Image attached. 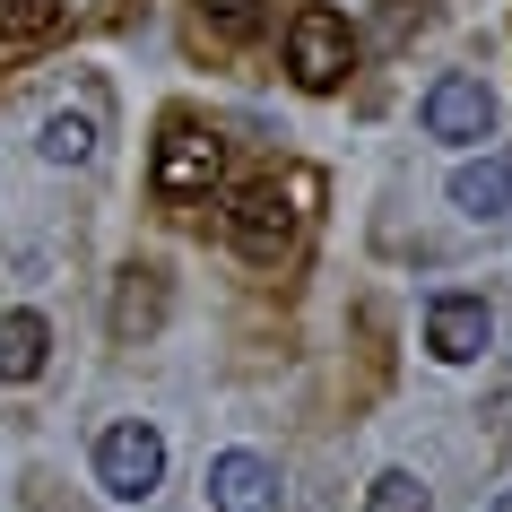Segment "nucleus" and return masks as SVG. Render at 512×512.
I'll use <instances>...</instances> for the list:
<instances>
[{
    "label": "nucleus",
    "mask_w": 512,
    "mask_h": 512,
    "mask_svg": "<svg viewBox=\"0 0 512 512\" xmlns=\"http://www.w3.org/2000/svg\"><path fill=\"white\" fill-rule=\"evenodd\" d=\"M365 512H434V495L408 478V469H382V478L365 486Z\"/></svg>",
    "instance_id": "ddd939ff"
},
{
    "label": "nucleus",
    "mask_w": 512,
    "mask_h": 512,
    "mask_svg": "<svg viewBox=\"0 0 512 512\" xmlns=\"http://www.w3.org/2000/svg\"><path fill=\"white\" fill-rule=\"evenodd\" d=\"M426 139H452V148H469V139H495V96H486V79H469V70H443V79L426 87Z\"/></svg>",
    "instance_id": "39448f33"
},
{
    "label": "nucleus",
    "mask_w": 512,
    "mask_h": 512,
    "mask_svg": "<svg viewBox=\"0 0 512 512\" xmlns=\"http://www.w3.org/2000/svg\"><path fill=\"white\" fill-rule=\"evenodd\" d=\"M486 339H495L486 296H434V304H426V348L443 356V365H478Z\"/></svg>",
    "instance_id": "423d86ee"
},
{
    "label": "nucleus",
    "mask_w": 512,
    "mask_h": 512,
    "mask_svg": "<svg viewBox=\"0 0 512 512\" xmlns=\"http://www.w3.org/2000/svg\"><path fill=\"white\" fill-rule=\"evenodd\" d=\"M53 356V330L44 313H0V382H35Z\"/></svg>",
    "instance_id": "1a4fd4ad"
},
{
    "label": "nucleus",
    "mask_w": 512,
    "mask_h": 512,
    "mask_svg": "<svg viewBox=\"0 0 512 512\" xmlns=\"http://www.w3.org/2000/svg\"><path fill=\"white\" fill-rule=\"evenodd\" d=\"M165 322V270H122V296H113V330L139 339V330Z\"/></svg>",
    "instance_id": "9d476101"
},
{
    "label": "nucleus",
    "mask_w": 512,
    "mask_h": 512,
    "mask_svg": "<svg viewBox=\"0 0 512 512\" xmlns=\"http://www.w3.org/2000/svg\"><path fill=\"white\" fill-rule=\"evenodd\" d=\"M200 18H217L226 35H243L252 18H261V0H200Z\"/></svg>",
    "instance_id": "4468645a"
},
{
    "label": "nucleus",
    "mask_w": 512,
    "mask_h": 512,
    "mask_svg": "<svg viewBox=\"0 0 512 512\" xmlns=\"http://www.w3.org/2000/svg\"><path fill=\"white\" fill-rule=\"evenodd\" d=\"M165 478V434L139 426V417H122V426L96 434V486H105L113 504H148Z\"/></svg>",
    "instance_id": "f03ea898"
},
{
    "label": "nucleus",
    "mask_w": 512,
    "mask_h": 512,
    "mask_svg": "<svg viewBox=\"0 0 512 512\" xmlns=\"http://www.w3.org/2000/svg\"><path fill=\"white\" fill-rule=\"evenodd\" d=\"M304 174L296 183H278V174H261V183H243L235 191V252L243 261H261V270H278V261H287V252H296V235H304Z\"/></svg>",
    "instance_id": "f257e3e1"
},
{
    "label": "nucleus",
    "mask_w": 512,
    "mask_h": 512,
    "mask_svg": "<svg viewBox=\"0 0 512 512\" xmlns=\"http://www.w3.org/2000/svg\"><path fill=\"white\" fill-rule=\"evenodd\" d=\"M348 61H356V44H348V18L339 9H304L296 27H287V70H296V87L330 96V87L348 79Z\"/></svg>",
    "instance_id": "20e7f679"
},
{
    "label": "nucleus",
    "mask_w": 512,
    "mask_h": 512,
    "mask_svg": "<svg viewBox=\"0 0 512 512\" xmlns=\"http://www.w3.org/2000/svg\"><path fill=\"white\" fill-rule=\"evenodd\" d=\"M452 209L478 217V226H495V217H512V157H478L452 174Z\"/></svg>",
    "instance_id": "6e6552de"
},
{
    "label": "nucleus",
    "mask_w": 512,
    "mask_h": 512,
    "mask_svg": "<svg viewBox=\"0 0 512 512\" xmlns=\"http://www.w3.org/2000/svg\"><path fill=\"white\" fill-rule=\"evenodd\" d=\"M217 165H226L217 131H200V122H165V139H157V165H148V183H157V200L191 209V200H209V191H217Z\"/></svg>",
    "instance_id": "7ed1b4c3"
},
{
    "label": "nucleus",
    "mask_w": 512,
    "mask_h": 512,
    "mask_svg": "<svg viewBox=\"0 0 512 512\" xmlns=\"http://www.w3.org/2000/svg\"><path fill=\"white\" fill-rule=\"evenodd\" d=\"M209 504L217 512H278V469L261 452H217L209 460Z\"/></svg>",
    "instance_id": "0eeeda50"
},
{
    "label": "nucleus",
    "mask_w": 512,
    "mask_h": 512,
    "mask_svg": "<svg viewBox=\"0 0 512 512\" xmlns=\"http://www.w3.org/2000/svg\"><path fill=\"white\" fill-rule=\"evenodd\" d=\"M44 157L53 165H87L96 157V122H87V113H53V122H44Z\"/></svg>",
    "instance_id": "9b49d317"
},
{
    "label": "nucleus",
    "mask_w": 512,
    "mask_h": 512,
    "mask_svg": "<svg viewBox=\"0 0 512 512\" xmlns=\"http://www.w3.org/2000/svg\"><path fill=\"white\" fill-rule=\"evenodd\" d=\"M61 27V0H0V35L9 44H35V35Z\"/></svg>",
    "instance_id": "f8f14e48"
},
{
    "label": "nucleus",
    "mask_w": 512,
    "mask_h": 512,
    "mask_svg": "<svg viewBox=\"0 0 512 512\" xmlns=\"http://www.w3.org/2000/svg\"><path fill=\"white\" fill-rule=\"evenodd\" d=\"M486 512H512V486H504V495H495V504H486Z\"/></svg>",
    "instance_id": "2eb2a0df"
}]
</instances>
